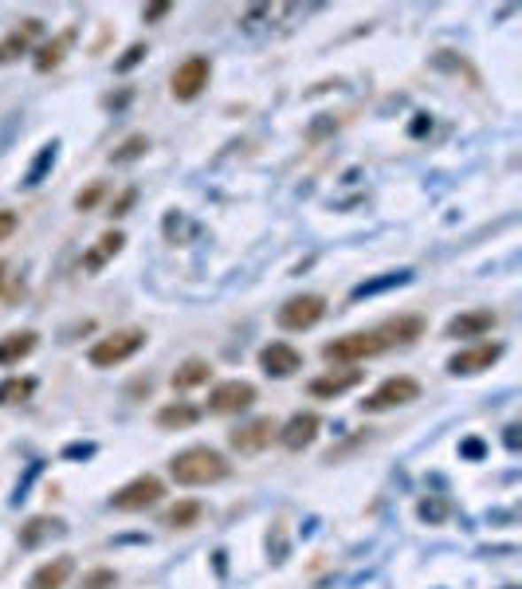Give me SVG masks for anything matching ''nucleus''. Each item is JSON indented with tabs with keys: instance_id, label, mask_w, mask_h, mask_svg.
<instances>
[{
	"instance_id": "f257e3e1",
	"label": "nucleus",
	"mask_w": 522,
	"mask_h": 589,
	"mask_svg": "<svg viewBox=\"0 0 522 589\" xmlns=\"http://www.w3.org/2000/svg\"><path fill=\"white\" fill-rule=\"evenodd\" d=\"M228 471H232V464H228L216 448H208V444H192V448L177 452V456L169 460V476H173V484H181V487L220 484V479H228Z\"/></svg>"
},
{
	"instance_id": "f03ea898",
	"label": "nucleus",
	"mask_w": 522,
	"mask_h": 589,
	"mask_svg": "<svg viewBox=\"0 0 522 589\" xmlns=\"http://www.w3.org/2000/svg\"><path fill=\"white\" fill-rule=\"evenodd\" d=\"M142 346H145L142 330H114V334H106V338H98L87 358L95 369H114V366H122V361H130Z\"/></svg>"
},
{
	"instance_id": "7ed1b4c3",
	"label": "nucleus",
	"mask_w": 522,
	"mask_h": 589,
	"mask_svg": "<svg viewBox=\"0 0 522 589\" xmlns=\"http://www.w3.org/2000/svg\"><path fill=\"white\" fill-rule=\"evenodd\" d=\"M381 350H385V342L378 338V330H354V334H342V338L326 342L323 358L334 361V366H354V361H365Z\"/></svg>"
},
{
	"instance_id": "20e7f679",
	"label": "nucleus",
	"mask_w": 522,
	"mask_h": 589,
	"mask_svg": "<svg viewBox=\"0 0 522 589\" xmlns=\"http://www.w3.org/2000/svg\"><path fill=\"white\" fill-rule=\"evenodd\" d=\"M420 401V382L417 377H385V382L373 389L370 397L362 401V413H389V409H401V405H412Z\"/></svg>"
},
{
	"instance_id": "39448f33",
	"label": "nucleus",
	"mask_w": 522,
	"mask_h": 589,
	"mask_svg": "<svg viewBox=\"0 0 522 589\" xmlns=\"http://www.w3.org/2000/svg\"><path fill=\"white\" fill-rule=\"evenodd\" d=\"M208 79H213V63H208V56H189V59L177 63V71H173V79H169V90H173L177 103H192V98L208 87Z\"/></svg>"
},
{
	"instance_id": "423d86ee",
	"label": "nucleus",
	"mask_w": 522,
	"mask_h": 589,
	"mask_svg": "<svg viewBox=\"0 0 522 589\" xmlns=\"http://www.w3.org/2000/svg\"><path fill=\"white\" fill-rule=\"evenodd\" d=\"M161 495H165V487L158 476H137L110 495V507H114V511H145V507H153Z\"/></svg>"
},
{
	"instance_id": "0eeeda50",
	"label": "nucleus",
	"mask_w": 522,
	"mask_h": 589,
	"mask_svg": "<svg viewBox=\"0 0 522 589\" xmlns=\"http://www.w3.org/2000/svg\"><path fill=\"white\" fill-rule=\"evenodd\" d=\"M326 298L323 295H295L279 306V326L283 330H310L315 322H323Z\"/></svg>"
},
{
	"instance_id": "6e6552de",
	"label": "nucleus",
	"mask_w": 522,
	"mask_h": 589,
	"mask_svg": "<svg viewBox=\"0 0 522 589\" xmlns=\"http://www.w3.org/2000/svg\"><path fill=\"white\" fill-rule=\"evenodd\" d=\"M275 437H279V424H275L271 416H255V421L240 424L236 432H228V444H232L240 456H255V452L271 448Z\"/></svg>"
},
{
	"instance_id": "1a4fd4ad",
	"label": "nucleus",
	"mask_w": 522,
	"mask_h": 589,
	"mask_svg": "<svg viewBox=\"0 0 522 589\" xmlns=\"http://www.w3.org/2000/svg\"><path fill=\"white\" fill-rule=\"evenodd\" d=\"M252 401H255V385L232 377V382L213 385V393H208V413H216V416L244 413V409H252Z\"/></svg>"
},
{
	"instance_id": "9d476101",
	"label": "nucleus",
	"mask_w": 522,
	"mask_h": 589,
	"mask_svg": "<svg viewBox=\"0 0 522 589\" xmlns=\"http://www.w3.org/2000/svg\"><path fill=\"white\" fill-rule=\"evenodd\" d=\"M503 358V346L499 342H479V346H467L460 353H452L448 358V374H456V377H467V374H483V369H491L495 361Z\"/></svg>"
},
{
	"instance_id": "9b49d317",
	"label": "nucleus",
	"mask_w": 522,
	"mask_h": 589,
	"mask_svg": "<svg viewBox=\"0 0 522 589\" xmlns=\"http://www.w3.org/2000/svg\"><path fill=\"white\" fill-rule=\"evenodd\" d=\"M260 366H263V374H271V377H291L302 369V353L291 346V342H271V346L260 350Z\"/></svg>"
},
{
	"instance_id": "f8f14e48",
	"label": "nucleus",
	"mask_w": 522,
	"mask_h": 589,
	"mask_svg": "<svg viewBox=\"0 0 522 589\" xmlns=\"http://www.w3.org/2000/svg\"><path fill=\"white\" fill-rule=\"evenodd\" d=\"M318 424H323V421H318V413H295V416H291V421L279 429V437H275V440H279L287 452H302L307 444H315Z\"/></svg>"
},
{
	"instance_id": "ddd939ff",
	"label": "nucleus",
	"mask_w": 522,
	"mask_h": 589,
	"mask_svg": "<svg viewBox=\"0 0 522 589\" xmlns=\"http://www.w3.org/2000/svg\"><path fill=\"white\" fill-rule=\"evenodd\" d=\"M495 326H499V314L487 311V306H479V311L456 314V319L448 322V338H483V334H491Z\"/></svg>"
},
{
	"instance_id": "4468645a",
	"label": "nucleus",
	"mask_w": 522,
	"mask_h": 589,
	"mask_svg": "<svg viewBox=\"0 0 522 589\" xmlns=\"http://www.w3.org/2000/svg\"><path fill=\"white\" fill-rule=\"evenodd\" d=\"M420 334H425V319H420V314H397V319L378 326V338L385 342V350H389V346H409V342H417Z\"/></svg>"
},
{
	"instance_id": "2eb2a0df",
	"label": "nucleus",
	"mask_w": 522,
	"mask_h": 589,
	"mask_svg": "<svg viewBox=\"0 0 522 589\" xmlns=\"http://www.w3.org/2000/svg\"><path fill=\"white\" fill-rule=\"evenodd\" d=\"M354 385H362V369H330V374L310 382V393H315V397H338V393H346V389H354Z\"/></svg>"
},
{
	"instance_id": "dca6fc26",
	"label": "nucleus",
	"mask_w": 522,
	"mask_h": 589,
	"mask_svg": "<svg viewBox=\"0 0 522 589\" xmlns=\"http://www.w3.org/2000/svg\"><path fill=\"white\" fill-rule=\"evenodd\" d=\"M35 342H40V334H35V330H20V334L0 338V366H20L27 353L35 350Z\"/></svg>"
},
{
	"instance_id": "f3484780",
	"label": "nucleus",
	"mask_w": 522,
	"mask_h": 589,
	"mask_svg": "<svg viewBox=\"0 0 522 589\" xmlns=\"http://www.w3.org/2000/svg\"><path fill=\"white\" fill-rule=\"evenodd\" d=\"M71 570H75V562H71L67 554L43 562V566L32 574V589H63V582L71 577Z\"/></svg>"
},
{
	"instance_id": "a211bd4d",
	"label": "nucleus",
	"mask_w": 522,
	"mask_h": 589,
	"mask_svg": "<svg viewBox=\"0 0 522 589\" xmlns=\"http://www.w3.org/2000/svg\"><path fill=\"white\" fill-rule=\"evenodd\" d=\"M208 377H213V366H208L205 358H189V361H185V366H181V369H173L169 385H173V389H177V393H181V389H197V385H205Z\"/></svg>"
},
{
	"instance_id": "6ab92c4d",
	"label": "nucleus",
	"mask_w": 522,
	"mask_h": 589,
	"mask_svg": "<svg viewBox=\"0 0 522 589\" xmlns=\"http://www.w3.org/2000/svg\"><path fill=\"white\" fill-rule=\"evenodd\" d=\"M200 421V409L189 401H177V405H165V409L158 413V424L161 429H189V424Z\"/></svg>"
},
{
	"instance_id": "aec40b11",
	"label": "nucleus",
	"mask_w": 522,
	"mask_h": 589,
	"mask_svg": "<svg viewBox=\"0 0 522 589\" xmlns=\"http://www.w3.org/2000/svg\"><path fill=\"white\" fill-rule=\"evenodd\" d=\"M122 244H126L122 232H103V236H98V248L90 252L87 260H82V267H87V271H98L110 256H118V252H122Z\"/></svg>"
},
{
	"instance_id": "412c9836",
	"label": "nucleus",
	"mask_w": 522,
	"mask_h": 589,
	"mask_svg": "<svg viewBox=\"0 0 522 589\" xmlns=\"http://www.w3.org/2000/svg\"><path fill=\"white\" fill-rule=\"evenodd\" d=\"M200 515H205V507H200L197 500H181V503H173L169 511H165V527H169V531H189Z\"/></svg>"
},
{
	"instance_id": "4be33fe9",
	"label": "nucleus",
	"mask_w": 522,
	"mask_h": 589,
	"mask_svg": "<svg viewBox=\"0 0 522 589\" xmlns=\"http://www.w3.org/2000/svg\"><path fill=\"white\" fill-rule=\"evenodd\" d=\"M59 531H63L59 519H51V515H35V519L20 531V546H40L48 534H59Z\"/></svg>"
},
{
	"instance_id": "5701e85b",
	"label": "nucleus",
	"mask_w": 522,
	"mask_h": 589,
	"mask_svg": "<svg viewBox=\"0 0 522 589\" xmlns=\"http://www.w3.org/2000/svg\"><path fill=\"white\" fill-rule=\"evenodd\" d=\"M145 150H150V138H145V134H130L122 146L110 153V161H114V166H130V161L145 158Z\"/></svg>"
},
{
	"instance_id": "b1692460",
	"label": "nucleus",
	"mask_w": 522,
	"mask_h": 589,
	"mask_svg": "<svg viewBox=\"0 0 522 589\" xmlns=\"http://www.w3.org/2000/svg\"><path fill=\"white\" fill-rule=\"evenodd\" d=\"M35 382L32 377H8V382H0V405H20L32 397Z\"/></svg>"
},
{
	"instance_id": "393cba45",
	"label": "nucleus",
	"mask_w": 522,
	"mask_h": 589,
	"mask_svg": "<svg viewBox=\"0 0 522 589\" xmlns=\"http://www.w3.org/2000/svg\"><path fill=\"white\" fill-rule=\"evenodd\" d=\"M20 56H27V35L24 32H8L4 40H0V63H16Z\"/></svg>"
},
{
	"instance_id": "a878e982",
	"label": "nucleus",
	"mask_w": 522,
	"mask_h": 589,
	"mask_svg": "<svg viewBox=\"0 0 522 589\" xmlns=\"http://www.w3.org/2000/svg\"><path fill=\"white\" fill-rule=\"evenodd\" d=\"M103 197H106V181H90V185L75 197V208H79V213H90V208L103 201Z\"/></svg>"
},
{
	"instance_id": "bb28decb",
	"label": "nucleus",
	"mask_w": 522,
	"mask_h": 589,
	"mask_svg": "<svg viewBox=\"0 0 522 589\" xmlns=\"http://www.w3.org/2000/svg\"><path fill=\"white\" fill-rule=\"evenodd\" d=\"M63 48H67V35L63 40H55V43H48V48L35 56V67L40 71H51V67H59V59H63Z\"/></svg>"
},
{
	"instance_id": "cd10ccee",
	"label": "nucleus",
	"mask_w": 522,
	"mask_h": 589,
	"mask_svg": "<svg viewBox=\"0 0 522 589\" xmlns=\"http://www.w3.org/2000/svg\"><path fill=\"white\" fill-rule=\"evenodd\" d=\"M393 283H409V271H397V275H385V279H378V283H362V287L354 291V298L378 295V291H385V287H393Z\"/></svg>"
},
{
	"instance_id": "c85d7f7f",
	"label": "nucleus",
	"mask_w": 522,
	"mask_h": 589,
	"mask_svg": "<svg viewBox=\"0 0 522 589\" xmlns=\"http://www.w3.org/2000/svg\"><path fill=\"white\" fill-rule=\"evenodd\" d=\"M114 585H118L114 570H90V574H82V589H114Z\"/></svg>"
},
{
	"instance_id": "c756f323",
	"label": "nucleus",
	"mask_w": 522,
	"mask_h": 589,
	"mask_svg": "<svg viewBox=\"0 0 522 589\" xmlns=\"http://www.w3.org/2000/svg\"><path fill=\"white\" fill-rule=\"evenodd\" d=\"M51 161H55V142H51V146H43V153H40V161H35V166H32V174H27V181H24V185H40V177H43V169H48V166H51Z\"/></svg>"
},
{
	"instance_id": "7c9ffc66",
	"label": "nucleus",
	"mask_w": 522,
	"mask_h": 589,
	"mask_svg": "<svg viewBox=\"0 0 522 589\" xmlns=\"http://www.w3.org/2000/svg\"><path fill=\"white\" fill-rule=\"evenodd\" d=\"M142 56H145V43H134V48L114 63V71H130V67H137V63H142Z\"/></svg>"
},
{
	"instance_id": "2f4dec72",
	"label": "nucleus",
	"mask_w": 522,
	"mask_h": 589,
	"mask_svg": "<svg viewBox=\"0 0 522 589\" xmlns=\"http://www.w3.org/2000/svg\"><path fill=\"white\" fill-rule=\"evenodd\" d=\"M16 224H20V216H16L12 208H0V244H4L8 236L16 232Z\"/></svg>"
},
{
	"instance_id": "473e14b6",
	"label": "nucleus",
	"mask_w": 522,
	"mask_h": 589,
	"mask_svg": "<svg viewBox=\"0 0 522 589\" xmlns=\"http://www.w3.org/2000/svg\"><path fill=\"white\" fill-rule=\"evenodd\" d=\"M134 197H137V193H134V189H126V193H122V197H118V201H114V205H110V216H126V208H130V205H134Z\"/></svg>"
},
{
	"instance_id": "72a5a7b5",
	"label": "nucleus",
	"mask_w": 522,
	"mask_h": 589,
	"mask_svg": "<svg viewBox=\"0 0 522 589\" xmlns=\"http://www.w3.org/2000/svg\"><path fill=\"white\" fill-rule=\"evenodd\" d=\"M173 12V4H150V8H142V16H145V24H153V20H161V16H169Z\"/></svg>"
},
{
	"instance_id": "f704fd0d",
	"label": "nucleus",
	"mask_w": 522,
	"mask_h": 589,
	"mask_svg": "<svg viewBox=\"0 0 522 589\" xmlns=\"http://www.w3.org/2000/svg\"><path fill=\"white\" fill-rule=\"evenodd\" d=\"M507 448H518V429H515V424L507 429Z\"/></svg>"
},
{
	"instance_id": "c9c22d12",
	"label": "nucleus",
	"mask_w": 522,
	"mask_h": 589,
	"mask_svg": "<svg viewBox=\"0 0 522 589\" xmlns=\"http://www.w3.org/2000/svg\"><path fill=\"white\" fill-rule=\"evenodd\" d=\"M464 452H467V456H479L483 444H479V440H471V444H464Z\"/></svg>"
},
{
	"instance_id": "e433bc0d",
	"label": "nucleus",
	"mask_w": 522,
	"mask_h": 589,
	"mask_svg": "<svg viewBox=\"0 0 522 589\" xmlns=\"http://www.w3.org/2000/svg\"><path fill=\"white\" fill-rule=\"evenodd\" d=\"M4 271H8V267H4V264H0V283H4Z\"/></svg>"
}]
</instances>
